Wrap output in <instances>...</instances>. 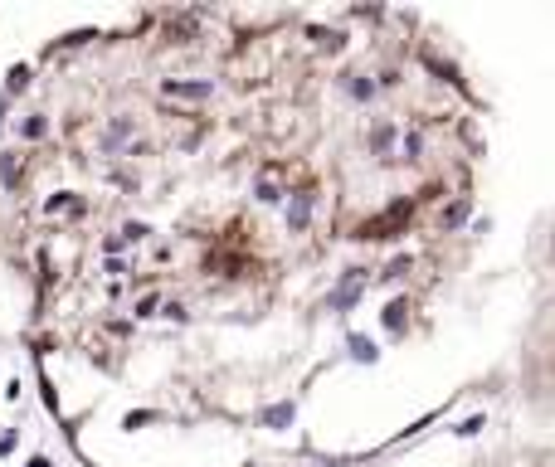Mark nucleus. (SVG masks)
<instances>
[{
    "mask_svg": "<svg viewBox=\"0 0 555 467\" xmlns=\"http://www.w3.org/2000/svg\"><path fill=\"white\" fill-rule=\"evenodd\" d=\"M161 93H166V97H209L214 83H176V78H171V83H161Z\"/></svg>",
    "mask_w": 555,
    "mask_h": 467,
    "instance_id": "1",
    "label": "nucleus"
},
{
    "mask_svg": "<svg viewBox=\"0 0 555 467\" xmlns=\"http://www.w3.org/2000/svg\"><path fill=\"white\" fill-rule=\"evenodd\" d=\"M307 219H312V195H297V200L288 204V224H293V229H307Z\"/></svg>",
    "mask_w": 555,
    "mask_h": 467,
    "instance_id": "2",
    "label": "nucleus"
},
{
    "mask_svg": "<svg viewBox=\"0 0 555 467\" xmlns=\"http://www.w3.org/2000/svg\"><path fill=\"white\" fill-rule=\"evenodd\" d=\"M293 414H297L293 404H273V409L263 414V419H268V429H283V424H293Z\"/></svg>",
    "mask_w": 555,
    "mask_h": 467,
    "instance_id": "3",
    "label": "nucleus"
},
{
    "mask_svg": "<svg viewBox=\"0 0 555 467\" xmlns=\"http://www.w3.org/2000/svg\"><path fill=\"white\" fill-rule=\"evenodd\" d=\"M405 311H409V302H390V307H385V326L400 331L405 326Z\"/></svg>",
    "mask_w": 555,
    "mask_h": 467,
    "instance_id": "4",
    "label": "nucleus"
},
{
    "mask_svg": "<svg viewBox=\"0 0 555 467\" xmlns=\"http://www.w3.org/2000/svg\"><path fill=\"white\" fill-rule=\"evenodd\" d=\"M351 355H356V360H380L375 341H365V336H351Z\"/></svg>",
    "mask_w": 555,
    "mask_h": 467,
    "instance_id": "5",
    "label": "nucleus"
},
{
    "mask_svg": "<svg viewBox=\"0 0 555 467\" xmlns=\"http://www.w3.org/2000/svg\"><path fill=\"white\" fill-rule=\"evenodd\" d=\"M346 88H351V97H361V102H365V97H375V83H365L361 73H351V83H346Z\"/></svg>",
    "mask_w": 555,
    "mask_h": 467,
    "instance_id": "6",
    "label": "nucleus"
},
{
    "mask_svg": "<svg viewBox=\"0 0 555 467\" xmlns=\"http://www.w3.org/2000/svg\"><path fill=\"white\" fill-rule=\"evenodd\" d=\"M424 151V136L419 132H405V156H409V161H414V156Z\"/></svg>",
    "mask_w": 555,
    "mask_h": 467,
    "instance_id": "7",
    "label": "nucleus"
},
{
    "mask_svg": "<svg viewBox=\"0 0 555 467\" xmlns=\"http://www.w3.org/2000/svg\"><path fill=\"white\" fill-rule=\"evenodd\" d=\"M463 219H468V200H458V204H453V210H449V215H443V224H463Z\"/></svg>",
    "mask_w": 555,
    "mask_h": 467,
    "instance_id": "8",
    "label": "nucleus"
},
{
    "mask_svg": "<svg viewBox=\"0 0 555 467\" xmlns=\"http://www.w3.org/2000/svg\"><path fill=\"white\" fill-rule=\"evenodd\" d=\"M258 200H263V204H278V200H283V190H278V185H268V180H263V185H258Z\"/></svg>",
    "mask_w": 555,
    "mask_h": 467,
    "instance_id": "9",
    "label": "nucleus"
},
{
    "mask_svg": "<svg viewBox=\"0 0 555 467\" xmlns=\"http://www.w3.org/2000/svg\"><path fill=\"white\" fill-rule=\"evenodd\" d=\"M44 132H49L44 117H30V122H25V136H44Z\"/></svg>",
    "mask_w": 555,
    "mask_h": 467,
    "instance_id": "10",
    "label": "nucleus"
},
{
    "mask_svg": "<svg viewBox=\"0 0 555 467\" xmlns=\"http://www.w3.org/2000/svg\"><path fill=\"white\" fill-rule=\"evenodd\" d=\"M405 273H409V258H395V263L385 268V278H405Z\"/></svg>",
    "mask_w": 555,
    "mask_h": 467,
    "instance_id": "11",
    "label": "nucleus"
},
{
    "mask_svg": "<svg viewBox=\"0 0 555 467\" xmlns=\"http://www.w3.org/2000/svg\"><path fill=\"white\" fill-rule=\"evenodd\" d=\"M25 83H30V73H25V69H15V73H10V93H20Z\"/></svg>",
    "mask_w": 555,
    "mask_h": 467,
    "instance_id": "12",
    "label": "nucleus"
},
{
    "mask_svg": "<svg viewBox=\"0 0 555 467\" xmlns=\"http://www.w3.org/2000/svg\"><path fill=\"white\" fill-rule=\"evenodd\" d=\"M30 467H49V462H44V457H34V462H30Z\"/></svg>",
    "mask_w": 555,
    "mask_h": 467,
    "instance_id": "13",
    "label": "nucleus"
}]
</instances>
